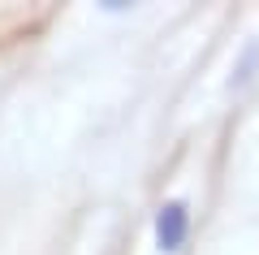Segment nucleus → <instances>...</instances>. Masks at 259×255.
I'll list each match as a JSON object with an SVG mask.
<instances>
[{
  "mask_svg": "<svg viewBox=\"0 0 259 255\" xmlns=\"http://www.w3.org/2000/svg\"><path fill=\"white\" fill-rule=\"evenodd\" d=\"M186 229H190V216H186V203H164L156 216V242L160 251H182Z\"/></svg>",
  "mask_w": 259,
  "mask_h": 255,
  "instance_id": "obj_1",
  "label": "nucleus"
},
{
  "mask_svg": "<svg viewBox=\"0 0 259 255\" xmlns=\"http://www.w3.org/2000/svg\"><path fill=\"white\" fill-rule=\"evenodd\" d=\"M255 65H259V44H250L246 56H242V65H238V78H233V82H238V87H242V82H250V78H255Z\"/></svg>",
  "mask_w": 259,
  "mask_h": 255,
  "instance_id": "obj_2",
  "label": "nucleus"
}]
</instances>
